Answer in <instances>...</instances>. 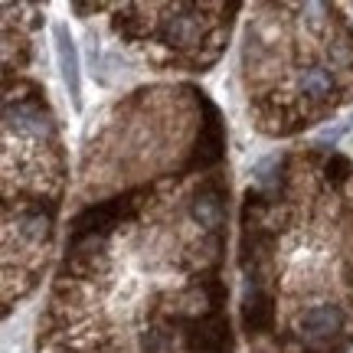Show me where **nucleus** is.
Returning <instances> with one entry per match:
<instances>
[{
	"label": "nucleus",
	"mask_w": 353,
	"mask_h": 353,
	"mask_svg": "<svg viewBox=\"0 0 353 353\" xmlns=\"http://www.w3.org/2000/svg\"><path fill=\"white\" fill-rule=\"evenodd\" d=\"M141 347H144V353H174V337L164 327L151 324V327L141 334Z\"/></svg>",
	"instance_id": "1a4fd4ad"
},
{
	"label": "nucleus",
	"mask_w": 353,
	"mask_h": 353,
	"mask_svg": "<svg viewBox=\"0 0 353 353\" xmlns=\"http://www.w3.org/2000/svg\"><path fill=\"white\" fill-rule=\"evenodd\" d=\"M275 314H278V307L268 291L245 288V298H242V324L249 330V337L268 334V330L275 327Z\"/></svg>",
	"instance_id": "423d86ee"
},
{
	"label": "nucleus",
	"mask_w": 353,
	"mask_h": 353,
	"mask_svg": "<svg viewBox=\"0 0 353 353\" xmlns=\"http://www.w3.org/2000/svg\"><path fill=\"white\" fill-rule=\"evenodd\" d=\"M52 37H56V59H59V72H63V82L72 95V105L82 108V69H79V50L76 39L69 33L65 23L52 26Z\"/></svg>",
	"instance_id": "39448f33"
},
{
	"label": "nucleus",
	"mask_w": 353,
	"mask_h": 353,
	"mask_svg": "<svg viewBox=\"0 0 353 353\" xmlns=\"http://www.w3.org/2000/svg\"><path fill=\"white\" fill-rule=\"evenodd\" d=\"M327 63H330V69H353V46L347 39L327 43Z\"/></svg>",
	"instance_id": "9b49d317"
},
{
	"label": "nucleus",
	"mask_w": 353,
	"mask_h": 353,
	"mask_svg": "<svg viewBox=\"0 0 353 353\" xmlns=\"http://www.w3.org/2000/svg\"><path fill=\"white\" fill-rule=\"evenodd\" d=\"M200 105L203 112H206V121L200 125V138H196V148H193V157H190L187 170H206V167H213L223 161V144H226V138H223V121H219V112H216V105H210V101L200 95Z\"/></svg>",
	"instance_id": "7ed1b4c3"
},
{
	"label": "nucleus",
	"mask_w": 353,
	"mask_h": 353,
	"mask_svg": "<svg viewBox=\"0 0 353 353\" xmlns=\"http://www.w3.org/2000/svg\"><path fill=\"white\" fill-rule=\"evenodd\" d=\"M350 13H353V7H350ZM347 26H350V30H353V17H347Z\"/></svg>",
	"instance_id": "ddd939ff"
},
{
	"label": "nucleus",
	"mask_w": 353,
	"mask_h": 353,
	"mask_svg": "<svg viewBox=\"0 0 353 353\" xmlns=\"http://www.w3.org/2000/svg\"><path fill=\"white\" fill-rule=\"evenodd\" d=\"M190 216H193V223H196L206 236H219V229L226 223V206H223V187H219L216 176L206 180V183L193 193Z\"/></svg>",
	"instance_id": "20e7f679"
},
{
	"label": "nucleus",
	"mask_w": 353,
	"mask_h": 353,
	"mask_svg": "<svg viewBox=\"0 0 353 353\" xmlns=\"http://www.w3.org/2000/svg\"><path fill=\"white\" fill-rule=\"evenodd\" d=\"M324 176H327L330 183H347L353 176L350 157H343V154H327V161H324Z\"/></svg>",
	"instance_id": "9d476101"
},
{
	"label": "nucleus",
	"mask_w": 353,
	"mask_h": 353,
	"mask_svg": "<svg viewBox=\"0 0 353 353\" xmlns=\"http://www.w3.org/2000/svg\"><path fill=\"white\" fill-rule=\"evenodd\" d=\"M347 128H350V125L324 128V131H321V144H327V141H330V144H334V141H341V134H343V131H347ZM321 144H317V148H321Z\"/></svg>",
	"instance_id": "f8f14e48"
},
{
	"label": "nucleus",
	"mask_w": 353,
	"mask_h": 353,
	"mask_svg": "<svg viewBox=\"0 0 353 353\" xmlns=\"http://www.w3.org/2000/svg\"><path fill=\"white\" fill-rule=\"evenodd\" d=\"M298 88L307 101H330V95L337 92V79L327 65H307L298 72Z\"/></svg>",
	"instance_id": "0eeeda50"
},
{
	"label": "nucleus",
	"mask_w": 353,
	"mask_h": 353,
	"mask_svg": "<svg viewBox=\"0 0 353 353\" xmlns=\"http://www.w3.org/2000/svg\"><path fill=\"white\" fill-rule=\"evenodd\" d=\"M343 327H347V314H343L341 304H311L298 314V334L311 347H327L337 337H343Z\"/></svg>",
	"instance_id": "f03ea898"
},
{
	"label": "nucleus",
	"mask_w": 353,
	"mask_h": 353,
	"mask_svg": "<svg viewBox=\"0 0 353 353\" xmlns=\"http://www.w3.org/2000/svg\"><path fill=\"white\" fill-rule=\"evenodd\" d=\"M161 46L174 52H200L203 43L210 39V30L200 17H193V7H180L174 17H164L161 26L154 30Z\"/></svg>",
	"instance_id": "f257e3e1"
},
{
	"label": "nucleus",
	"mask_w": 353,
	"mask_h": 353,
	"mask_svg": "<svg viewBox=\"0 0 353 353\" xmlns=\"http://www.w3.org/2000/svg\"><path fill=\"white\" fill-rule=\"evenodd\" d=\"M347 125H353V118H350V121H347Z\"/></svg>",
	"instance_id": "4468645a"
},
{
	"label": "nucleus",
	"mask_w": 353,
	"mask_h": 353,
	"mask_svg": "<svg viewBox=\"0 0 353 353\" xmlns=\"http://www.w3.org/2000/svg\"><path fill=\"white\" fill-rule=\"evenodd\" d=\"M52 216H56V213H43V206L23 210V213L17 216V232H20L26 242H43V239H50V232H52Z\"/></svg>",
	"instance_id": "6e6552de"
}]
</instances>
